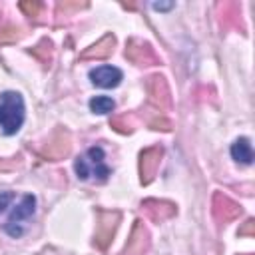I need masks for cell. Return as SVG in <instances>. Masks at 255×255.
I'll return each mask as SVG.
<instances>
[{"mask_svg":"<svg viewBox=\"0 0 255 255\" xmlns=\"http://www.w3.org/2000/svg\"><path fill=\"white\" fill-rule=\"evenodd\" d=\"M74 169L82 181H96V183H104L112 173L110 167L106 165V153L100 145H92L82 155H78V159L74 161Z\"/></svg>","mask_w":255,"mask_h":255,"instance_id":"6da1fadb","label":"cell"},{"mask_svg":"<svg viewBox=\"0 0 255 255\" xmlns=\"http://www.w3.org/2000/svg\"><path fill=\"white\" fill-rule=\"evenodd\" d=\"M24 124V100L18 92H4L0 96V129L6 135L16 133Z\"/></svg>","mask_w":255,"mask_h":255,"instance_id":"7a4b0ae2","label":"cell"},{"mask_svg":"<svg viewBox=\"0 0 255 255\" xmlns=\"http://www.w3.org/2000/svg\"><path fill=\"white\" fill-rule=\"evenodd\" d=\"M34 211H36V197L30 195V193L22 195L20 201L14 205V209H12L10 217H8V221L2 225V229H4L10 237H20V235L24 233V227H22L24 221H28V219L34 215Z\"/></svg>","mask_w":255,"mask_h":255,"instance_id":"3957f363","label":"cell"},{"mask_svg":"<svg viewBox=\"0 0 255 255\" xmlns=\"http://www.w3.org/2000/svg\"><path fill=\"white\" fill-rule=\"evenodd\" d=\"M72 149V137L68 133V129L64 128H56L50 137L46 139V143H42L38 147V153L40 157L44 159H50V161H58V159H64Z\"/></svg>","mask_w":255,"mask_h":255,"instance_id":"277c9868","label":"cell"},{"mask_svg":"<svg viewBox=\"0 0 255 255\" xmlns=\"http://www.w3.org/2000/svg\"><path fill=\"white\" fill-rule=\"evenodd\" d=\"M145 92H147V102L157 108L159 112H169L173 102H171V90L167 86V80L159 74H153L145 80Z\"/></svg>","mask_w":255,"mask_h":255,"instance_id":"5b68a950","label":"cell"},{"mask_svg":"<svg viewBox=\"0 0 255 255\" xmlns=\"http://www.w3.org/2000/svg\"><path fill=\"white\" fill-rule=\"evenodd\" d=\"M120 211L116 209H98V223H96V245L100 249H106L116 235V229L120 225Z\"/></svg>","mask_w":255,"mask_h":255,"instance_id":"8992f818","label":"cell"},{"mask_svg":"<svg viewBox=\"0 0 255 255\" xmlns=\"http://www.w3.org/2000/svg\"><path fill=\"white\" fill-rule=\"evenodd\" d=\"M126 58L135 64V66H155L161 64L159 56L155 54V50L151 48V44L137 40V38H129L126 44Z\"/></svg>","mask_w":255,"mask_h":255,"instance_id":"52a82bcc","label":"cell"},{"mask_svg":"<svg viewBox=\"0 0 255 255\" xmlns=\"http://www.w3.org/2000/svg\"><path fill=\"white\" fill-rule=\"evenodd\" d=\"M161 157H163V147L161 145H149L139 153V179H141L143 185L153 181V177L159 169Z\"/></svg>","mask_w":255,"mask_h":255,"instance_id":"ba28073f","label":"cell"},{"mask_svg":"<svg viewBox=\"0 0 255 255\" xmlns=\"http://www.w3.org/2000/svg\"><path fill=\"white\" fill-rule=\"evenodd\" d=\"M149 245H151V239H149V231L147 227L143 225L141 219H137L131 227V233H129V239L128 243L124 245V249L118 253V255H145L149 251Z\"/></svg>","mask_w":255,"mask_h":255,"instance_id":"9c48e42d","label":"cell"},{"mask_svg":"<svg viewBox=\"0 0 255 255\" xmlns=\"http://www.w3.org/2000/svg\"><path fill=\"white\" fill-rule=\"evenodd\" d=\"M211 213H213V217H215L217 223H223L225 225V223L233 221L235 217H239L241 207H239V203H235L225 193L215 191L213 197H211Z\"/></svg>","mask_w":255,"mask_h":255,"instance_id":"30bf717a","label":"cell"},{"mask_svg":"<svg viewBox=\"0 0 255 255\" xmlns=\"http://www.w3.org/2000/svg\"><path fill=\"white\" fill-rule=\"evenodd\" d=\"M141 211L149 221L161 223V221L171 219L177 213V207H175V203L163 201V199H143L141 201Z\"/></svg>","mask_w":255,"mask_h":255,"instance_id":"8fae6325","label":"cell"},{"mask_svg":"<svg viewBox=\"0 0 255 255\" xmlns=\"http://www.w3.org/2000/svg\"><path fill=\"white\" fill-rule=\"evenodd\" d=\"M122 78H124V72L116 66H98L90 70V80L98 88H116L120 86Z\"/></svg>","mask_w":255,"mask_h":255,"instance_id":"7c38bea8","label":"cell"},{"mask_svg":"<svg viewBox=\"0 0 255 255\" xmlns=\"http://www.w3.org/2000/svg\"><path fill=\"white\" fill-rule=\"evenodd\" d=\"M114 46H116V36L114 34H106L100 42L88 46L82 54H80V60H104L108 58L112 52H114Z\"/></svg>","mask_w":255,"mask_h":255,"instance_id":"4fadbf2b","label":"cell"},{"mask_svg":"<svg viewBox=\"0 0 255 255\" xmlns=\"http://www.w3.org/2000/svg\"><path fill=\"white\" fill-rule=\"evenodd\" d=\"M219 18L221 24L225 28H241L243 30V22H241V4L239 2H223L219 6Z\"/></svg>","mask_w":255,"mask_h":255,"instance_id":"5bb4252c","label":"cell"},{"mask_svg":"<svg viewBox=\"0 0 255 255\" xmlns=\"http://www.w3.org/2000/svg\"><path fill=\"white\" fill-rule=\"evenodd\" d=\"M231 155H233L235 161L249 165L253 161V149H251L249 139L247 137H237L233 141V145H231Z\"/></svg>","mask_w":255,"mask_h":255,"instance_id":"9a60e30c","label":"cell"},{"mask_svg":"<svg viewBox=\"0 0 255 255\" xmlns=\"http://www.w3.org/2000/svg\"><path fill=\"white\" fill-rule=\"evenodd\" d=\"M30 54H32L44 68H48V66L52 64V54H54V44H52V40L42 38L34 48H30Z\"/></svg>","mask_w":255,"mask_h":255,"instance_id":"2e32d148","label":"cell"},{"mask_svg":"<svg viewBox=\"0 0 255 255\" xmlns=\"http://www.w3.org/2000/svg\"><path fill=\"white\" fill-rule=\"evenodd\" d=\"M110 126L118 131V133H131L137 126V118L133 112H126V114H120V116H114L110 120Z\"/></svg>","mask_w":255,"mask_h":255,"instance_id":"e0dca14e","label":"cell"},{"mask_svg":"<svg viewBox=\"0 0 255 255\" xmlns=\"http://www.w3.org/2000/svg\"><path fill=\"white\" fill-rule=\"evenodd\" d=\"M116 108V102L108 96H96L90 100V110L94 114H110Z\"/></svg>","mask_w":255,"mask_h":255,"instance_id":"ac0fdd59","label":"cell"},{"mask_svg":"<svg viewBox=\"0 0 255 255\" xmlns=\"http://www.w3.org/2000/svg\"><path fill=\"white\" fill-rule=\"evenodd\" d=\"M86 6H88L86 2H58V6H56V16L62 18V14H64V16L74 14V12H80V10L86 8Z\"/></svg>","mask_w":255,"mask_h":255,"instance_id":"d6986e66","label":"cell"},{"mask_svg":"<svg viewBox=\"0 0 255 255\" xmlns=\"http://www.w3.org/2000/svg\"><path fill=\"white\" fill-rule=\"evenodd\" d=\"M20 38H22V32L16 26H6V28L0 30V46L2 44H10V42H16Z\"/></svg>","mask_w":255,"mask_h":255,"instance_id":"ffe728a7","label":"cell"},{"mask_svg":"<svg viewBox=\"0 0 255 255\" xmlns=\"http://www.w3.org/2000/svg\"><path fill=\"white\" fill-rule=\"evenodd\" d=\"M20 10L30 18H38L40 12L44 10V4L42 2H20Z\"/></svg>","mask_w":255,"mask_h":255,"instance_id":"44dd1931","label":"cell"},{"mask_svg":"<svg viewBox=\"0 0 255 255\" xmlns=\"http://www.w3.org/2000/svg\"><path fill=\"white\" fill-rule=\"evenodd\" d=\"M149 128L151 129H161V131H169L171 129V122L167 118H153L149 122Z\"/></svg>","mask_w":255,"mask_h":255,"instance_id":"7402d4cb","label":"cell"},{"mask_svg":"<svg viewBox=\"0 0 255 255\" xmlns=\"http://www.w3.org/2000/svg\"><path fill=\"white\" fill-rule=\"evenodd\" d=\"M22 163V155H16V157H8V159H0V171H8V169H14Z\"/></svg>","mask_w":255,"mask_h":255,"instance_id":"603a6c76","label":"cell"},{"mask_svg":"<svg viewBox=\"0 0 255 255\" xmlns=\"http://www.w3.org/2000/svg\"><path fill=\"white\" fill-rule=\"evenodd\" d=\"M14 193L12 191H4V193H0V213H4L6 211V207H8V203L10 201H14Z\"/></svg>","mask_w":255,"mask_h":255,"instance_id":"cb8c5ba5","label":"cell"},{"mask_svg":"<svg viewBox=\"0 0 255 255\" xmlns=\"http://www.w3.org/2000/svg\"><path fill=\"white\" fill-rule=\"evenodd\" d=\"M253 219H247L243 227H239V235H253Z\"/></svg>","mask_w":255,"mask_h":255,"instance_id":"d4e9b609","label":"cell"},{"mask_svg":"<svg viewBox=\"0 0 255 255\" xmlns=\"http://www.w3.org/2000/svg\"><path fill=\"white\" fill-rule=\"evenodd\" d=\"M0 12H2V10H0Z\"/></svg>","mask_w":255,"mask_h":255,"instance_id":"484cf974","label":"cell"}]
</instances>
